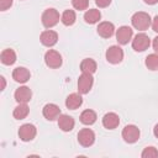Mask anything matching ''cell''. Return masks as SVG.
I'll return each mask as SVG.
<instances>
[{"mask_svg":"<svg viewBox=\"0 0 158 158\" xmlns=\"http://www.w3.org/2000/svg\"><path fill=\"white\" fill-rule=\"evenodd\" d=\"M153 133H154V136L158 138V123L154 126V128H153Z\"/></svg>","mask_w":158,"mask_h":158,"instance_id":"34","label":"cell"},{"mask_svg":"<svg viewBox=\"0 0 158 158\" xmlns=\"http://www.w3.org/2000/svg\"><path fill=\"white\" fill-rule=\"evenodd\" d=\"M106 59L111 64H118L123 59V51L118 46H111L106 51Z\"/></svg>","mask_w":158,"mask_h":158,"instance_id":"6","label":"cell"},{"mask_svg":"<svg viewBox=\"0 0 158 158\" xmlns=\"http://www.w3.org/2000/svg\"><path fill=\"white\" fill-rule=\"evenodd\" d=\"M146 4H148V5H154V4H157L158 2V0H143Z\"/></svg>","mask_w":158,"mask_h":158,"instance_id":"32","label":"cell"},{"mask_svg":"<svg viewBox=\"0 0 158 158\" xmlns=\"http://www.w3.org/2000/svg\"><path fill=\"white\" fill-rule=\"evenodd\" d=\"M80 69H81L83 73L93 74V73L96 72V62L91 58H85L80 63Z\"/></svg>","mask_w":158,"mask_h":158,"instance_id":"21","label":"cell"},{"mask_svg":"<svg viewBox=\"0 0 158 158\" xmlns=\"http://www.w3.org/2000/svg\"><path fill=\"white\" fill-rule=\"evenodd\" d=\"M100 19H101V14H100V11L96 10V9H90V10H88V11L84 14V20H85V22H86V23H90V25L99 22Z\"/></svg>","mask_w":158,"mask_h":158,"instance_id":"22","label":"cell"},{"mask_svg":"<svg viewBox=\"0 0 158 158\" xmlns=\"http://www.w3.org/2000/svg\"><path fill=\"white\" fill-rule=\"evenodd\" d=\"M151 25H152V30L154 32H158V15L154 16V19H153V21H152Z\"/></svg>","mask_w":158,"mask_h":158,"instance_id":"30","label":"cell"},{"mask_svg":"<svg viewBox=\"0 0 158 158\" xmlns=\"http://www.w3.org/2000/svg\"><path fill=\"white\" fill-rule=\"evenodd\" d=\"M95 4L99 7H106L111 4V0H95Z\"/></svg>","mask_w":158,"mask_h":158,"instance_id":"29","label":"cell"},{"mask_svg":"<svg viewBox=\"0 0 158 158\" xmlns=\"http://www.w3.org/2000/svg\"><path fill=\"white\" fill-rule=\"evenodd\" d=\"M95 141V133L90 128H81L78 133V142L83 147H90Z\"/></svg>","mask_w":158,"mask_h":158,"instance_id":"9","label":"cell"},{"mask_svg":"<svg viewBox=\"0 0 158 158\" xmlns=\"http://www.w3.org/2000/svg\"><path fill=\"white\" fill-rule=\"evenodd\" d=\"M32 98V91L27 86H20L15 91V100L19 104H27Z\"/></svg>","mask_w":158,"mask_h":158,"instance_id":"12","label":"cell"},{"mask_svg":"<svg viewBox=\"0 0 158 158\" xmlns=\"http://www.w3.org/2000/svg\"><path fill=\"white\" fill-rule=\"evenodd\" d=\"M120 123V117L115 112H107L102 117V126L107 130H114L118 126Z\"/></svg>","mask_w":158,"mask_h":158,"instance_id":"14","label":"cell"},{"mask_svg":"<svg viewBox=\"0 0 158 158\" xmlns=\"http://www.w3.org/2000/svg\"><path fill=\"white\" fill-rule=\"evenodd\" d=\"M28 112H30V109H28L27 104H19V105L14 109L12 115H14V117H15L16 120H23V118L28 115Z\"/></svg>","mask_w":158,"mask_h":158,"instance_id":"23","label":"cell"},{"mask_svg":"<svg viewBox=\"0 0 158 158\" xmlns=\"http://www.w3.org/2000/svg\"><path fill=\"white\" fill-rule=\"evenodd\" d=\"M36 133H37V128L32 123H25L19 128V137L23 142L32 141L36 137Z\"/></svg>","mask_w":158,"mask_h":158,"instance_id":"5","label":"cell"},{"mask_svg":"<svg viewBox=\"0 0 158 158\" xmlns=\"http://www.w3.org/2000/svg\"><path fill=\"white\" fill-rule=\"evenodd\" d=\"M0 80H1V90H4L5 89V85H6V81H5V78L4 77H0Z\"/></svg>","mask_w":158,"mask_h":158,"instance_id":"33","label":"cell"},{"mask_svg":"<svg viewBox=\"0 0 158 158\" xmlns=\"http://www.w3.org/2000/svg\"><path fill=\"white\" fill-rule=\"evenodd\" d=\"M42 114L47 120L53 121V120H56L60 116V109L56 104H47V105L43 106Z\"/></svg>","mask_w":158,"mask_h":158,"instance_id":"13","label":"cell"},{"mask_svg":"<svg viewBox=\"0 0 158 158\" xmlns=\"http://www.w3.org/2000/svg\"><path fill=\"white\" fill-rule=\"evenodd\" d=\"M40 41L43 46L46 47H52L57 43L58 41V33L56 31H52V30H46L41 33L40 36Z\"/></svg>","mask_w":158,"mask_h":158,"instance_id":"10","label":"cell"},{"mask_svg":"<svg viewBox=\"0 0 158 158\" xmlns=\"http://www.w3.org/2000/svg\"><path fill=\"white\" fill-rule=\"evenodd\" d=\"M142 158H157L158 157V151L156 149V147H146L142 152Z\"/></svg>","mask_w":158,"mask_h":158,"instance_id":"26","label":"cell"},{"mask_svg":"<svg viewBox=\"0 0 158 158\" xmlns=\"http://www.w3.org/2000/svg\"><path fill=\"white\" fill-rule=\"evenodd\" d=\"M0 60L2 64L5 65H11L16 62V53L14 49H10V48H6L1 52L0 54Z\"/></svg>","mask_w":158,"mask_h":158,"instance_id":"19","label":"cell"},{"mask_svg":"<svg viewBox=\"0 0 158 158\" xmlns=\"http://www.w3.org/2000/svg\"><path fill=\"white\" fill-rule=\"evenodd\" d=\"M74 125H75V121L72 116L69 115H60L58 117V126L62 131L64 132H69L74 128Z\"/></svg>","mask_w":158,"mask_h":158,"instance_id":"17","label":"cell"},{"mask_svg":"<svg viewBox=\"0 0 158 158\" xmlns=\"http://www.w3.org/2000/svg\"><path fill=\"white\" fill-rule=\"evenodd\" d=\"M149 44H151V40L146 33H137L132 40V48L136 52L146 51L149 47Z\"/></svg>","mask_w":158,"mask_h":158,"instance_id":"3","label":"cell"},{"mask_svg":"<svg viewBox=\"0 0 158 158\" xmlns=\"http://www.w3.org/2000/svg\"><path fill=\"white\" fill-rule=\"evenodd\" d=\"M98 33L99 36L104 37V38H110L114 32H115V26L112 22H109V21H104V22H100L99 26H98Z\"/></svg>","mask_w":158,"mask_h":158,"instance_id":"15","label":"cell"},{"mask_svg":"<svg viewBox=\"0 0 158 158\" xmlns=\"http://www.w3.org/2000/svg\"><path fill=\"white\" fill-rule=\"evenodd\" d=\"M152 46H153V49H154V51L158 53V36H157V37L153 40V42H152Z\"/></svg>","mask_w":158,"mask_h":158,"instance_id":"31","label":"cell"},{"mask_svg":"<svg viewBox=\"0 0 158 158\" xmlns=\"http://www.w3.org/2000/svg\"><path fill=\"white\" fill-rule=\"evenodd\" d=\"M44 62L47 64V67L49 68H59L62 65V56L54 51V49H49L44 54Z\"/></svg>","mask_w":158,"mask_h":158,"instance_id":"8","label":"cell"},{"mask_svg":"<svg viewBox=\"0 0 158 158\" xmlns=\"http://www.w3.org/2000/svg\"><path fill=\"white\" fill-rule=\"evenodd\" d=\"M42 25L46 27V28H51L53 26H56L59 21V12L56 10V9H46L42 14Z\"/></svg>","mask_w":158,"mask_h":158,"instance_id":"2","label":"cell"},{"mask_svg":"<svg viewBox=\"0 0 158 158\" xmlns=\"http://www.w3.org/2000/svg\"><path fill=\"white\" fill-rule=\"evenodd\" d=\"M146 67L151 70H158V54L152 53L146 58Z\"/></svg>","mask_w":158,"mask_h":158,"instance_id":"25","label":"cell"},{"mask_svg":"<svg viewBox=\"0 0 158 158\" xmlns=\"http://www.w3.org/2000/svg\"><path fill=\"white\" fill-rule=\"evenodd\" d=\"M75 20H77L75 11H74V10H70V9L65 10V11L62 14V16H60V21H62L63 25H65V26H72V25L75 22Z\"/></svg>","mask_w":158,"mask_h":158,"instance_id":"24","label":"cell"},{"mask_svg":"<svg viewBox=\"0 0 158 158\" xmlns=\"http://www.w3.org/2000/svg\"><path fill=\"white\" fill-rule=\"evenodd\" d=\"M96 112L94 110H84L81 114H80V122L84 123V125H93L95 121H96Z\"/></svg>","mask_w":158,"mask_h":158,"instance_id":"20","label":"cell"},{"mask_svg":"<svg viewBox=\"0 0 158 158\" xmlns=\"http://www.w3.org/2000/svg\"><path fill=\"white\" fill-rule=\"evenodd\" d=\"M122 138L127 143H135L139 138V128L135 125H127L122 130Z\"/></svg>","mask_w":158,"mask_h":158,"instance_id":"7","label":"cell"},{"mask_svg":"<svg viewBox=\"0 0 158 158\" xmlns=\"http://www.w3.org/2000/svg\"><path fill=\"white\" fill-rule=\"evenodd\" d=\"M12 5V0H0V10L5 11Z\"/></svg>","mask_w":158,"mask_h":158,"instance_id":"28","label":"cell"},{"mask_svg":"<svg viewBox=\"0 0 158 158\" xmlns=\"http://www.w3.org/2000/svg\"><path fill=\"white\" fill-rule=\"evenodd\" d=\"M81 104H83V98L80 96V94H77V93L68 95V98L65 100V106L69 110H75L79 106H81Z\"/></svg>","mask_w":158,"mask_h":158,"instance_id":"18","label":"cell"},{"mask_svg":"<svg viewBox=\"0 0 158 158\" xmlns=\"http://www.w3.org/2000/svg\"><path fill=\"white\" fill-rule=\"evenodd\" d=\"M31 77V73L25 67H17L12 72V79L17 83H26Z\"/></svg>","mask_w":158,"mask_h":158,"instance_id":"16","label":"cell"},{"mask_svg":"<svg viewBox=\"0 0 158 158\" xmlns=\"http://www.w3.org/2000/svg\"><path fill=\"white\" fill-rule=\"evenodd\" d=\"M133 31L131 27L128 26H121L117 31H116V40L120 44H127L130 42V40L132 38Z\"/></svg>","mask_w":158,"mask_h":158,"instance_id":"11","label":"cell"},{"mask_svg":"<svg viewBox=\"0 0 158 158\" xmlns=\"http://www.w3.org/2000/svg\"><path fill=\"white\" fill-rule=\"evenodd\" d=\"M93 84H94L93 74L83 73L78 79V90H79V93L80 94H88L90 91V89L93 88Z\"/></svg>","mask_w":158,"mask_h":158,"instance_id":"4","label":"cell"},{"mask_svg":"<svg viewBox=\"0 0 158 158\" xmlns=\"http://www.w3.org/2000/svg\"><path fill=\"white\" fill-rule=\"evenodd\" d=\"M131 22H132V26L138 31H146L152 23L151 16L147 12H143V11L135 12L131 17Z\"/></svg>","mask_w":158,"mask_h":158,"instance_id":"1","label":"cell"},{"mask_svg":"<svg viewBox=\"0 0 158 158\" xmlns=\"http://www.w3.org/2000/svg\"><path fill=\"white\" fill-rule=\"evenodd\" d=\"M72 5L75 10H86L89 5V0H72Z\"/></svg>","mask_w":158,"mask_h":158,"instance_id":"27","label":"cell"}]
</instances>
